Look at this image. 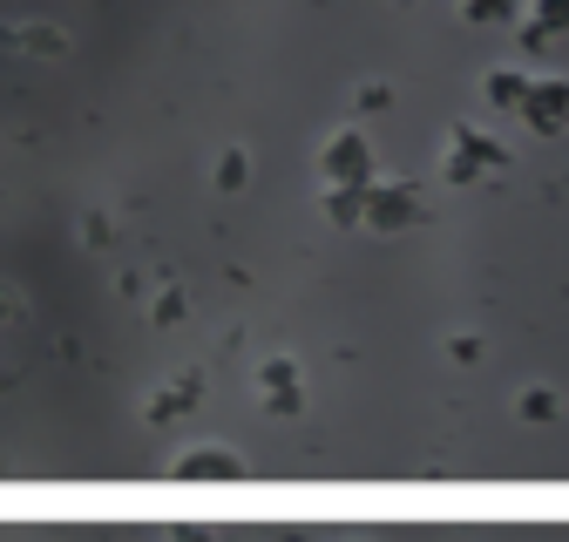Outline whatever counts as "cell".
<instances>
[{"mask_svg": "<svg viewBox=\"0 0 569 542\" xmlns=\"http://www.w3.org/2000/svg\"><path fill=\"white\" fill-rule=\"evenodd\" d=\"M509 170V150L502 143H495V136L488 129H475V122H455L448 129V150H441V177L448 183H488V177H502Z\"/></svg>", "mask_w": 569, "mask_h": 542, "instance_id": "obj_1", "label": "cell"}, {"mask_svg": "<svg viewBox=\"0 0 569 542\" xmlns=\"http://www.w3.org/2000/svg\"><path fill=\"white\" fill-rule=\"evenodd\" d=\"M420 211H427V197H420L413 177H373V183H367L360 224H367V231H407V224H420Z\"/></svg>", "mask_w": 569, "mask_h": 542, "instance_id": "obj_2", "label": "cell"}, {"mask_svg": "<svg viewBox=\"0 0 569 542\" xmlns=\"http://www.w3.org/2000/svg\"><path fill=\"white\" fill-rule=\"evenodd\" d=\"M319 177L326 183H373V143H367V129H332L326 136V150H319Z\"/></svg>", "mask_w": 569, "mask_h": 542, "instance_id": "obj_3", "label": "cell"}, {"mask_svg": "<svg viewBox=\"0 0 569 542\" xmlns=\"http://www.w3.org/2000/svg\"><path fill=\"white\" fill-rule=\"evenodd\" d=\"M516 116H522L536 136H562V129H569V76H529Z\"/></svg>", "mask_w": 569, "mask_h": 542, "instance_id": "obj_4", "label": "cell"}, {"mask_svg": "<svg viewBox=\"0 0 569 542\" xmlns=\"http://www.w3.org/2000/svg\"><path fill=\"white\" fill-rule=\"evenodd\" d=\"M68 28L61 21H0V54H28V61H68Z\"/></svg>", "mask_w": 569, "mask_h": 542, "instance_id": "obj_5", "label": "cell"}, {"mask_svg": "<svg viewBox=\"0 0 569 542\" xmlns=\"http://www.w3.org/2000/svg\"><path fill=\"white\" fill-rule=\"evenodd\" d=\"M170 474H177V482H244L251 468H244V454L203 441V448H183V454L170 461Z\"/></svg>", "mask_w": 569, "mask_h": 542, "instance_id": "obj_6", "label": "cell"}, {"mask_svg": "<svg viewBox=\"0 0 569 542\" xmlns=\"http://www.w3.org/2000/svg\"><path fill=\"white\" fill-rule=\"evenodd\" d=\"M258 400L271 406L278 421L306 414V393H299V360H292V353H271V360L258 367Z\"/></svg>", "mask_w": 569, "mask_h": 542, "instance_id": "obj_7", "label": "cell"}, {"mask_svg": "<svg viewBox=\"0 0 569 542\" xmlns=\"http://www.w3.org/2000/svg\"><path fill=\"white\" fill-rule=\"evenodd\" d=\"M197 400H203V373H197V367H183V373H177L163 393H150V428H170V421H183Z\"/></svg>", "mask_w": 569, "mask_h": 542, "instance_id": "obj_8", "label": "cell"}, {"mask_svg": "<svg viewBox=\"0 0 569 542\" xmlns=\"http://www.w3.org/2000/svg\"><path fill=\"white\" fill-rule=\"evenodd\" d=\"M326 218L332 224H360V211H367V183H326Z\"/></svg>", "mask_w": 569, "mask_h": 542, "instance_id": "obj_9", "label": "cell"}, {"mask_svg": "<svg viewBox=\"0 0 569 542\" xmlns=\"http://www.w3.org/2000/svg\"><path fill=\"white\" fill-rule=\"evenodd\" d=\"M522 89H529V68H495V76L481 82V96H488L495 109H516V102H522Z\"/></svg>", "mask_w": 569, "mask_h": 542, "instance_id": "obj_10", "label": "cell"}, {"mask_svg": "<svg viewBox=\"0 0 569 542\" xmlns=\"http://www.w3.org/2000/svg\"><path fill=\"white\" fill-rule=\"evenodd\" d=\"M516 414L542 428V421H556V414H562V393H556V387H522V393H516Z\"/></svg>", "mask_w": 569, "mask_h": 542, "instance_id": "obj_11", "label": "cell"}, {"mask_svg": "<svg viewBox=\"0 0 569 542\" xmlns=\"http://www.w3.org/2000/svg\"><path fill=\"white\" fill-rule=\"evenodd\" d=\"M461 14L475 28H495V21H522V0H461Z\"/></svg>", "mask_w": 569, "mask_h": 542, "instance_id": "obj_12", "label": "cell"}, {"mask_svg": "<svg viewBox=\"0 0 569 542\" xmlns=\"http://www.w3.org/2000/svg\"><path fill=\"white\" fill-rule=\"evenodd\" d=\"M183 305H190V299H183V285H177V279H163V285H157V299H150V325H177V319H183Z\"/></svg>", "mask_w": 569, "mask_h": 542, "instance_id": "obj_13", "label": "cell"}, {"mask_svg": "<svg viewBox=\"0 0 569 542\" xmlns=\"http://www.w3.org/2000/svg\"><path fill=\"white\" fill-rule=\"evenodd\" d=\"M251 183V157L244 150H224L218 157V190H244Z\"/></svg>", "mask_w": 569, "mask_h": 542, "instance_id": "obj_14", "label": "cell"}, {"mask_svg": "<svg viewBox=\"0 0 569 542\" xmlns=\"http://www.w3.org/2000/svg\"><path fill=\"white\" fill-rule=\"evenodd\" d=\"M522 8H529L549 34H569V0H522Z\"/></svg>", "mask_w": 569, "mask_h": 542, "instance_id": "obj_15", "label": "cell"}, {"mask_svg": "<svg viewBox=\"0 0 569 542\" xmlns=\"http://www.w3.org/2000/svg\"><path fill=\"white\" fill-rule=\"evenodd\" d=\"M516 41H522V54H542V48H549L556 34H549V28H542L536 14H522V21H516Z\"/></svg>", "mask_w": 569, "mask_h": 542, "instance_id": "obj_16", "label": "cell"}, {"mask_svg": "<svg viewBox=\"0 0 569 542\" xmlns=\"http://www.w3.org/2000/svg\"><path fill=\"white\" fill-rule=\"evenodd\" d=\"M387 102H393V89H387V82H367L360 96H352V109H360V116H380Z\"/></svg>", "mask_w": 569, "mask_h": 542, "instance_id": "obj_17", "label": "cell"}, {"mask_svg": "<svg viewBox=\"0 0 569 542\" xmlns=\"http://www.w3.org/2000/svg\"><path fill=\"white\" fill-rule=\"evenodd\" d=\"M109 238H116V224H109L102 211H89V218H82V244H109Z\"/></svg>", "mask_w": 569, "mask_h": 542, "instance_id": "obj_18", "label": "cell"}, {"mask_svg": "<svg viewBox=\"0 0 569 542\" xmlns=\"http://www.w3.org/2000/svg\"><path fill=\"white\" fill-rule=\"evenodd\" d=\"M448 353H455L461 367H475V360H481V339H468V332H455V339H448Z\"/></svg>", "mask_w": 569, "mask_h": 542, "instance_id": "obj_19", "label": "cell"}]
</instances>
